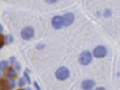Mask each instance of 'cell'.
Returning a JSON list of instances; mask_svg holds the SVG:
<instances>
[{"instance_id":"obj_10","label":"cell","mask_w":120,"mask_h":90,"mask_svg":"<svg viewBox=\"0 0 120 90\" xmlns=\"http://www.w3.org/2000/svg\"><path fill=\"white\" fill-rule=\"evenodd\" d=\"M24 85H25V80L24 78H21L20 82H19V86L22 87V86H24Z\"/></svg>"},{"instance_id":"obj_7","label":"cell","mask_w":120,"mask_h":90,"mask_svg":"<svg viewBox=\"0 0 120 90\" xmlns=\"http://www.w3.org/2000/svg\"><path fill=\"white\" fill-rule=\"evenodd\" d=\"M52 25L55 30H60L63 28V19L62 15H55L52 18Z\"/></svg>"},{"instance_id":"obj_13","label":"cell","mask_w":120,"mask_h":90,"mask_svg":"<svg viewBox=\"0 0 120 90\" xmlns=\"http://www.w3.org/2000/svg\"><path fill=\"white\" fill-rule=\"evenodd\" d=\"M0 90H3V86H2L1 83H0Z\"/></svg>"},{"instance_id":"obj_3","label":"cell","mask_w":120,"mask_h":90,"mask_svg":"<svg viewBox=\"0 0 120 90\" xmlns=\"http://www.w3.org/2000/svg\"><path fill=\"white\" fill-rule=\"evenodd\" d=\"M109 51L108 48L104 46H97L94 48V50L92 51V54H93V57H96V58H104V57L108 55Z\"/></svg>"},{"instance_id":"obj_11","label":"cell","mask_w":120,"mask_h":90,"mask_svg":"<svg viewBox=\"0 0 120 90\" xmlns=\"http://www.w3.org/2000/svg\"><path fill=\"white\" fill-rule=\"evenodd\" d=\"M94 90H106V88H104V87H96Z\"/></svg>"},{"instance_id":"obj_5","label":"cell","mask_w":120,"mask_h":90,"mask_svg":"<svg viewBox=\"0 0 120 90\" xmlns=\"http://www.w3.org/2000/svg\"><path fill=\"white\" fill-rule=\"evenodd\" d=\"M82 90H94L96 88V82L91 78H85L80 84Z\"/></svg>"},{"instance_id":"obj_1","label":"cell","mask_w":120,"mask_h":90,"mask_svg":"<svg viewBox=\"0 0 120 90\" xmlns=\"http://www.w3.org/2000/svg\"><path fill=\"white\" fill-rule=\"evenodd\" d=\"M92 61H93V54H92V52L89 51V50L82 51V52L80 53V55H79V57H78L79 64L82 65V66L90 65V64L92 63Z\"/></svg>"},{"instance_id":"obj_12","label":"cell","mask_w":120,"mask_h":90,"mask_svg":"<svg viewBox=\"0 0 120 90\" xmlns=\"http://www.w3.org/2000/svg\"><path fill=\"white\" fill-rule=\"evenodd\" d=\"M46 2H48V3H51V4H52V3H56L57 0H54V1H46Z\"/></svg>"},{"instance_id":"obj_6","label":"cell","mask_w":120,"mask_h":90,"mask_svg":"<svg viewBox=\"0 0 120 90\" xmlns=\"http://www.w3.org/2000/svg\"><path fill=\"white\" fill-rule=\"evenodd\" d=\"M62 19H63V27L68 28L72 25L75 21V15L73 13H65L62 15Z\"/></svg>"},{"instance_id":"obj_4","label":"cell","mask_w":120,"mask_h":90,"mask_svg":"<svg viewBox=\"0 0 120 90\" xmlns=\"http://www.w3.org/2000/svg\"><path fill=\"white\" fill-rule=\"evenodd\" d=\"M20 34H21L22 39L30 40L34 37V35H35V30H34V28H32V27H25L21 30Z\"/></svg>"},{"instance_id":"obj_8","label":"cell","mask_w":120,"mask_h":90,"mask_svg":"<svg viewBox=\"0 0 120 90\" xmlns=\"http://www.w3.org/2000/svg\"><path fill=\"white\" fill-rule=\"evenodd\" d=\"M6 76H8V78H10V80H14V78H16L17 73H16V71H15L14 68H10V69L6 70Z\"/></svg>"},{"instance_id":"obj_9","label":"cell","mask_w":120,"mask_h":90,"mask_svg":"<svg viewBox=\"0 0 120 90\" xmlns=\"http://www.w3.org/2000/svg\"><path fill=\"white\" fill-rule=\"evenodd\" d=\"M112 16V10L111 8H105L103 11V17L104 18H110Z\"/></svg>"},{"instance_id":"obj_2","label":"cell","mask_w":120,"mask_h":90,"mask_svg":"<svg viewBox=\"0 0 120 90\" xmlns=\"http://www.w3.org/2000/svg\"><path fill=\"white\" fill-rule=\"evenodd\" d=\"M71 75L70 69L68 67H60L55 72V76L58 81H66Z\"/></svg>"}]
</instances>
